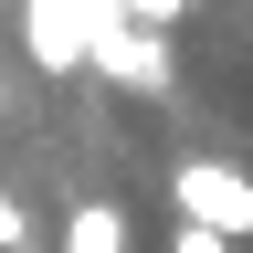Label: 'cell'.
Instances as JSON below:
<instances>
[{"mask_svg":"<svg viewBox=\"0 0 253 253\" xmlns=\"http://www.w3.org/2000/svg\"><path fill=\"white\" fill-rule=\"evenodd\" d=\"M169 201H179V221H201V232L253 243V169H232V158H179Z\"/></svg>","mask_w":253,"mask_h":253,"instance_id":"obj_1","label":"cell"},{"mask_svg":"<svg viewBox=\"0 0 253 253\" xmlns=\"http://www.w3.org/2000/svg\"><path fill=\"white\" fill-rule=\"evenodd\" d=\"M84 63H95L106 84H126V95H169V32H148V21H126V11L95 21Z\"/></svg>","mask_w":253,"mask_h":253,"instance_id":"obj_2","label":"cell"},{"mask_svg":"<svg viewBox=\"0 0 253 253\" xmlns=\"http://www.w3.org/2000/svg\"><path fill=\"white\" fill-rule=\"evenodd\" d=\"M116 243H126V221H116L106 201H84L74 221H63V253H116Z\"/></svg>","mask_w":253,"mask_h":253,"instance_id":"obj_3","label":"cell"},{"mask_svg":"<svg viewBox=\"0 0 253 253\" xmlns=\"http://www.w3.org/2000/svg\"><path fill=\"white\" fill-rule=\"evenodd\" d=\"M116 11H126V21H148V32H169V21L190 11V0H116Z\"/></svg>","mask_w":253,"mask_h":253,"instance_id":"obj_4","label":"cell"},{"mask_svg":"<svg viewBox=\"0 0 253 253\" xmlns=\"http://www.w3.org/2000/svg\"><path fill=\"white\" fill-rule=\"evenodd\" d=\"M169 253H232V243H221V232H201V221H179V232H169Z\"/></svg>","mask_w":253,"mask_h":253,"instance_id":"obj_5","label":"cell"},{"mask_svg":"<svg viewBox=\"0 0 253 253\" xmlns=\"http://www.w3.org/2000/svg\"><path fill=\"white\" fill-rule=\"evenodd\" d=\"M21 232H32V221H21V201H11V190H0V253H21Z\"/></svg>","mask_w":253,"mask_h":253,"instance_id":"obj_6","label":"cell"}]
</instances>
